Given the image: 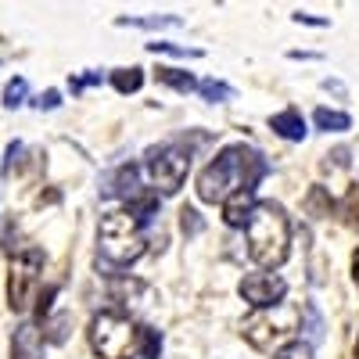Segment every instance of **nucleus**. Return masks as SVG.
<instances>
[{"instance_id":"obj_1","label":"nucleus","mask_w":359,"mask_h":359,"mask_svg":"<svg viewBox=\"0 0 359 359\" xmlns=\"http://www.w3.org/2000/svg\"><path fill=\"white\" fill-rule=\"evenodd\" d=\"M266 158L255 151V147H245V144H230L223 151L208 162L198 176V198L205 205H223L230 194L237 191H255L259 180L266 176Z\"/></svg>"},{"instance_id":"obj_2","label":"nucleus","mask_w":359,"mask_h":359,"mask_svg":"<svg viewBox=\"0 0 359 359\" xmlns=\"http://www.w3.org/2000/svg\"><path fill=\"white\" fill-rule=\"evenodd\" d=\"M248 255L262 269H277L284 266L291 252V223L284 216V208L277 201H255L252 216H248Z\"/></svg>"},{"instance_id":"obj_3","label":"nucleus","mask_w":359,"mask_h":359,"mask_svg":"<svg viewBox=\"0 0 359 359\" xmlns=\"http://www.w3.org/2000/svg\"><path fill=\"white\" fill-rule=\"evenodd\" d=\"M147 237L144 223H137L130 212H108L97 226V262L104 259L108 266H130L144 255Z\"/></svg>"},{"instance_id":"obj_4","label":"nucleus","mask_w":359,"mask_h":359,"mask_svg":"<svg viewBox=\"0 0 359 359\" xmlns=\"http://www.w3.org/2000/svg\"><path fill=\"white\" fill-rule=\"evenodd\" d=\"M90 348L101 359H130L133 355V341H137V327L130 316L123 313H97L90 320Z\"/></svg>"},{"instance_id":"obj_5","label":"nucleus","mask_w":359,"mask_h":359,"mask_svg":"<svg viewBox=\"0 0 359 359\" xmlns=\"http://www.w3.org/2000/svg\"><path fill=\"white\" fill-rule=\"evenodd\" d=\"M187 169H191V151L176 144H158L147 151V172H151V184H155V194H176L187 180Z\"/></svg>"},{"instance_id":"obj_6","label":"nucleus","mask_w":359,"mask_h":359,"mask_svg":"<svg viewBox=\"0 0 359 359\" xmlns=\"http://www.w3.org/2000/svg\"><path fill=\"white\" fill-rule=\"evenodd\" d=\"M40 269H43V252L40 248H22L11 266H8V306L15 313H22L33 298V287L40 280Z\"/></svg>"},{"instance_id":"obj_7","label":"nucleus","mask_w":359,"mask_h":359,"mask_svg":"<svg viewBox=\"0 0 359 359\" xmlns=\"http://www.w3.org/2000/svg\"><path fill=\"white\" fill-rule=\"evenodd\" d=\"M237 291H241V298H245L248 306H255V309H273V306L284 302L287 284H284L280 273H248Z\"/></svg>"},{"instance_id":"obj_8","label":"nucleus","mask_w":359,"mask_h":359,"mask_svg":"<svg viewBox=\"0 0 359 359\" xmlns=\"http://www.w3.org/2000/svg\"><path fill=\"white\" fill-rule=\"evenodd\" d=\"M241 334H245V341H248L252 348H259V352H280L284 345H291V341H287L291 331H284L280 323L266 320V316H248V320L241 323Z\"/></svg>"},{"instance_id":"obj_9","label":"nucleus","mask_w":359,"mask_h":359,"mask_svg":"<svg viewBox=\"0 0 359 359\" xmlns=\"http://www.w3.org/2000/svg\"><path fill=\"white\" fill-rule=\"evenodd\" d=\"M108 294L115 298V302H123L126 309H140V306L151 302V287H147L144 280H137V277H115L108 284Z\"/></svg>"},{"instance_id":"obj_10","label":"nucleus","mask_w":359,"mask_h":359,"mask_svg":"<svg viewBox=\"0 0 359 359\" xmlns=\"http://www.w3.org/2000/svg\"><path fill=\"white\" fill-rule=\"evenodd\" d=\"M11 359H43V331L36 323H22L11 338Z\"/></svg>"},{"instance_id":"obj_11","label":"nucleus","mask_w":359,"mask_h":359,"mask_svg":"<svg viewBox=\"0 0 359 359\" xmlns=\"http://www.w3.org/2000/svg\"><path fill=\"white\" fill-rule=\"evenodd\" d=\"M137 187H140V165H137V162H123V165L115 169V176H111V184H108L104 194H115V198L133 201V198H137Z\"/></svg>"},{"instance_id":"obj_12","label":"nucleus","mask_w":359,"mask_h":359,"mask_svg":"<svg viewBox=\"0 0 359 359\" xmlns=\"http://www.w3.org/2000/svg\"><path fill=\"white\" fill-rule=\"evenodd\" d=\"M252 208H255V191H237L223 201V223L226 226H245L248 216H252Z\"/></svg>"},{"instance_id":"obj_13","label":"nucleus","mask_w":359,"mask_h":359,"mask_svg":"<svg viewBox=\"0 0 359 359\" xmlns=\"http://www.w3.org/2000/svg\"><path fill=\"white\" fill-rule=\"evenodd\" d=\"M269 130H273L277 137H284V140H306V118L294 108H287V111H277L273 118H269Z\"/></svg>"},{"instance_id":"obj_14","label":"nucleus","mask_w":359,"mask_h":359,"mask_svg":"<svg viewBox=\"0 0 359 359\" xmlns=\"http://www.w3.org/2000/svg\"><path fill=\"white\" fill-rule=\"evenodd\" d=\"M133 352H137L140 359H158V355H162V334L155 331V327H137Z\"/></svg>"},{"instance_id":"obj_15","label":"nucleus","mask_w":359,"mask_h":359,"mask_svg":"<svg viewBox=\"0 0 359 359\" xmlns=\"http://www.w3.org/2000/svg\"><path fill=\"white\" fill-rule=\"evenodd\" d=\"M313 123L316 130H327V133H345L352 126V118L345 111H331V108H316L313 111Z\"/></svg>"},{"instance_id":"obj_16","label":"nucleus","mask_w":359,"mask_h":359,"mask_svg":"<svg viewBox=\"0 0 359 359\" xmlns=\"http://www.w3.org/2000/svg\"><path fill=\"white\" fill-rule=\"evenodd\" d=\"M155 79L165 83V86H172V90H180V94H191V90H198V79H194L191 72H184V69H158Z\"/></svg>"},{"instance_id":"obj_17","label":"nucleus","mask_w":359,"mask_h":359,"mask_svg":"<svg viewBox=\"0 0 359 359\" xmlns=\"http://www.w3.org/2000/svg\"><path fill=\"white\" fill-rule=\"evenodd\" d=\"M111 86L118 90V94H137V90L144 86V72H140L137 65H130V69H115V72H111Z\"/></svg>"},{"instance_id":"obj_18","label":"nucleus","mask_w":359,"mask_h":359,"mask_svg":"<svg viewBox=\"0 0 359 359\" xmlns=\"http://www.w3.org/2000/svg\"><path fill=\"white\" fill-rule=\"evenodd\" d=\"M198 94L208 101V104H223V101H233V86L219 83V79H201L198 83Z\"/></svg>"},{"instance_id":"obj_19","label":"nucleus","mask_w":359,"mask_h":359,"mask_svg":"<svg viewBox=\"0 0 359 359\" xmlns=\"http://www.w3.org/2000/svg\"><path fill=\"white\" fill-rule=\"evenodd\" d=\"M118 25H137V29H176V25H184V18H176V15H158V18H118Z\"/></svg>"},{"instance_id":"obj_20","label":"nucleus","mask_w":359,"mask_h":359,"mask_svg":"<svg viewBox=\"0 0 359 359\" xmlns=\"http://www.w3.org/2000/svg\"><path fill=\"white\" fill-rule=\"evenodd\" d=\"M69 323H72V316H69V313H57V316L43 327V341H50V345H62V341L69 338Z\"/></svg>"},{"instance_id":"obj_21","label":"nucleus","mask_w":359,"mask_h":359,"mask_svg":"<svg viewBox=\"0 0 359 359\" xmlns=\"http://www.w3.org/2000/svg\"><path fill=\"white\" fill-rule=\"evenodd\" d=\"M341 216H345V226L359 230V184H352L341 198Z\"/></svg>"},{"instance_id":"obj_22","label":"nucleus","mask_w":359,"mask_h":359,"mask_svg":"<svg viewBox=\"0 0 359 359\" xmlns=\"http://www.w3.org/2000/svg\"><path fill=\"white\" fill-rule=\"evenodd\" d=\"M306 208H309L313 216H331L334 201H331V194H327L323 187H313V191L306 194Z\"/></svg>"},{"instance_id":"obj_23","label":"nucleus","mask_w":359,"mask_h":359,"mask_svg":"<svg viewBox=\"0 0 359 359\" xmlns=\"http://www.w3.org/2000/svg\"><path fill=\"white\" fill-rule=\"evenodd\" d=\"M25 97H29V83H25L22 76H15V79L4 86V108H22Z\"/></svg>"},{"instance_id":"obj_24","label":"nucleus","mask_w":359,"mask_h":359,"mask_svg":"<svg viewBox=\"0 0 359 359\" xmlns=\"http://www.w3.org/2000/svg\"><path fill=\"white\" fill-rule=\"evenodd\" d=\"M302 331H306V338H309V341H306L309 348L323 338V320H320V313H316V306H313V302L306 306V327H302Z\"/></svg>"},{"instance_id":"obj_25","label":"nucleus","mask_w":359,"mask_h":359,"mask_svg":"<svg viewBox=\"0 0 359 359\" xmlns=\"http://www.w3.org/2000/svg\"><path fill=\"white\" fill-rule=\"evenodd\" d=\"M147 50H155V54H176V57H201V50H194V47H176V43H165V40L147 43Z\"/></svg>"},{"instance_id":"obj_26","label":"nucleus","mask_w":359,"mask_h":359,"mask_svg":"<svg viewBox=\"0 0 359 359\" xmlns=\"http://www.w3.org/2000/svg\"><path fill=\"white\" fill-rule=\"evenodd\" d=\"M180 226H184V233H191V237L201 233L205 223H201V216H198V208H191V205H187V208H180Z\"/></svg>"},{"instance_id":"obj_27","label":"nucleus","mask_w":359,"mask_h":359,"mask_svg":"<svg viewBox=\"0 0 359 359\" xmlns=\"http://www.w3.org/2000/svg\"><path fill=\"white\" fill-rule=\"evenodd\" d=\"M273 359H313V348H309L306 341H291V345H284Z\"/></svg>"},{"instance_id":"obj_28","label":"nucleus","mask_w":359,"mask_h":359,"mask_svg":"<svg viewBox=\"0 0 359 359\" xmlns=\"http://www.w3.org/2000/svg\"><path fill=\"white\" fill-rule=\"evenodd\" d=\"M97 83H101V72H86V76H76V79H69L72 94H83L86 86H97Z\"/></svg>"},{"instance_id":"obj_29","label":"nucleus","mask_w":359,"mask_h":359,"mask_svg":"<svg viewBox=\"0 0 359 359\" xmlns=\"http://www.w3.org/2000/svg\"><path fill=\"white\" fill-rule=\"evenodd\" d=\"M33 104H36L40 111H54L57 104H62V94H57V90H47V94H40Z\"/></svg>"},{"instance_id":"obj_30","label":"nucleus","mask_w":359,"mask_h":359,"mask_svg":"<svg viewBox=\"0 0 359 359\" xmlns=\"http://www.w3.org/2000/svg\"><path fill=\"white\" fill-rule=\"evenodd\" d=\"M22 151H25V147H22L18 140H11V144H8V158H4V172H8V176L15 172V165H18V158H22Z\"/></svg>"},{"instance_id":"obj_31","label":"nucleus","mask_w":359,"mask_h":359,"mask_svg":"<svg viewBox=\"0 0 359 359\" xmlns=\"http://www.w3.org/2000/svg\"><path fill=\"white\" fill-rule=\"evenodd\" d=\"M54 291H57V287H47V291H43V294L36 298V313H40V316H43V313L50 309V302H54Z\"/></svg>"},{"instance_id":"obj_32","label":"nucleus","mask_w":359,"mask_h":359,"mask_svg":"<svg viewBox=\"0 0 359 359\" xmlns=\"http://www.w3.org/2000/svg\"><path fill=\"white\" fill-rule=\"evenodd\" d=\"M294 22H298V25H316V29H323V25H331V22H327V18H313V15H302V11L294 15Z\"/></svg>"},{"instance_id":"obj_33","label":"nucleus","mask_w":359,"mask_h":359,"mask_svg":"<svg viewBox=\"0 0 359 359\" xmlns=\"http://www.w3.org/2000/svg\"><path fill=\"white\" fill-rule=\"evenodd\" d=\"M352 280H355V287H359V248L352 252Z\"/></svg>"},{"instance_id":"obj_34","label":"nucleus","mask_w":359,"mask_h":359,"mask_svg":"<svg viewBox=\"0 0 359 359\" xmlns=\"http://www.w3.org/2000/svg\"><path fill=\"white\" fill-rule=\"evenodd\" d=\"M355 359H359V338H355Z\"/></svg>"}]
</instances>
